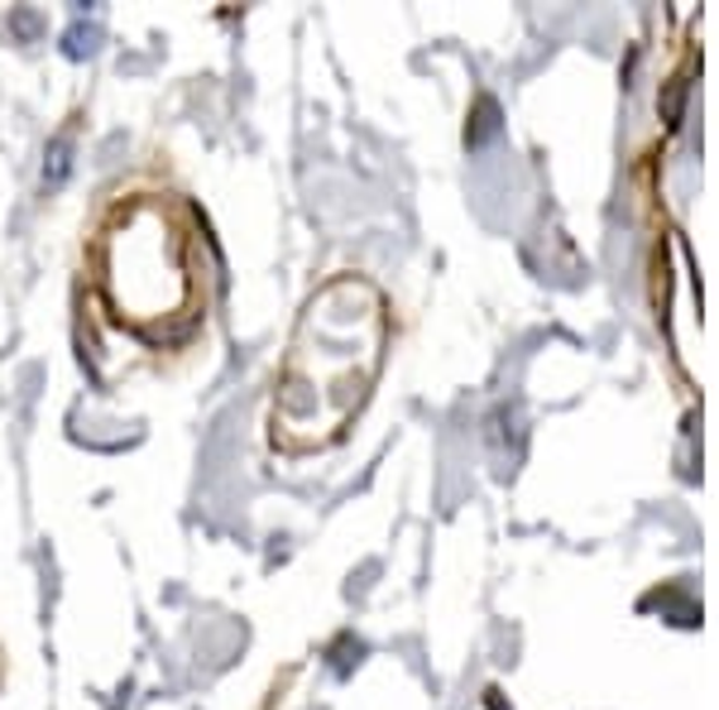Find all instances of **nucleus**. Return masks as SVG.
<instances>
[{"mask_svg": "<svg viewBox=\"0 0 719 710\" xmlns=\"http://www.w3.org/2000/svg\"><path fill=\"white\" fill-rule=\"evenodd\" d=\"M383 332V298L360 274H341L312 298L273 394V432L288 447L341 437L379 375Z\"/></svg>", "mask_w": 719, "mask_h": 710, "instance_id": "nucleus-1", "label": "nucleus"}, {"mask_svg": "<svg viewBox=\"0 0 719 710\" xmlns=\"http://www.w3.org/2000/svg\"><path fill=\"white\" fill-rule=\"evenodd\" d=\"M68 173H72V140L58 135L53 144H48V154H44V188L58 192L68 183Z\"/></svg>", "mask_w": 719, "mask_h": 710, "instance_id": "nucleus-2", "label": "nucleus"}]
</instances>
